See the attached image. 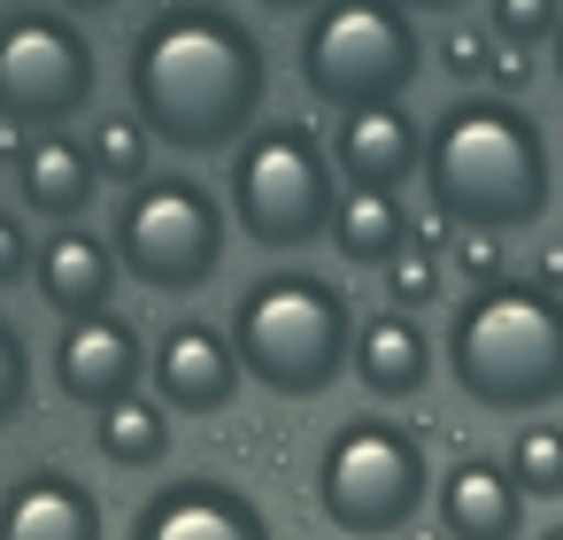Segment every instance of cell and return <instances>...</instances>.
Returning <instances> with one entry per match:
<instances>
[{"mask_svg": "<svg viewBox=\"0 0 563 540\" xmlns=\"http://www.w3.org/2000/svg\"><path fill=\"white\" fill-rule=\"evenodd\" d=\"M417 540H432V532H417Z\"/></svg>", "mask_w": 563, "mask_h": 540, "instance_id": "cell-34", "label": "cell"}, {"mask_svg": "<svg viewBox=\"0 0 563 540\" xmlns=\"http://www.w3.org/2000/svg\"><path fill=\"white\" fill-rule=\"evenodd\" d=\"M548 47H555V86H563V24H555V40H548Z\"/></svg>", "mask_w": 563, "mask_h": 540, "instance_id": "cell-32", "label": "cell"}, {"mask_svg": "<svg viewBox=\"0 0 563 540\" xmlns=\"http://www.w3.org/2000/svg\"><path fill=\"white\" fill-rule=\"evenodd\" d=\"M109 247H117V271L140 278L147 294H201L224 263V209L201 178H186V170L155 178L147 170L124 194V209L109 224Z\"/></svg>", "mask_w": 563, "mask_h": 540, "instance_id": "cell-6", "label": "cell"}, {"mask_svg": "<svg viewBox=\"0 0 563 540\" xmlns=\"http://www.w3.org/2000/svg\"><path fill=\"white\" fill-rule=\"evenodd\" d=\"M347 371L363 378V394L378 401H409L424 378H432V340L409 309H386L371 324H355V348H347Z\"/></svg>", "mask_w": 563, "mask_h": 540, "instance_id": "cell-17", "label": "cell"}, {"mask_svg": "<svg viewBox=\"0 0 563 540\" xmlns=\"http://www.w3.org/2000/svg\"><path fill=\"white\" fill-rule=\"evenodd\" d=\"M432 294H440V255H432V247H401V255H394V301L417 317Z\"/></svg>", "mask_w": 563, "mask_h": 540, "instance_id": "cell-26", "label": "cell"}, {"mask_svg": "<svg viewBox=\"0 0 563 540\" xmlns=\"http://www.w3.org/2000/svg\"><path fill=\"white\" fill-rule=\"evenodd\" d=\"M224 332H232L240 371L263 394H286V401L324 394L347 371V348H355L347 294L332 278H309V271H263V278H247Z\"/></svg>", "mask_w": 563, "mask_h": 540, "instance_id": "cell-4", "label": "cell"}, {"mask_svg": "<svg viewBox=\"0 0 563 540\" xmlns=\"http://www.w3.org/2000/svg\"><path fill=\"white\" fill-rule=\"evenodd\" d=\"M332 155L309 124H263L232 147V224L271 247L294 255L332 224Z\"/></svg>", "mask_w": 563, "mask_h": 540, "instance_id": "cell-7", "label": "cell"}, {"mask_svg": "<svg viewBox=\"0 0 563 540\" xmlns=\"http://www.w3.org/2000/svg\"><path fill=\"white\" fill-rule=\"evenodd\" d=\"M463 278H478V286H494L501 278V247H494V232H463Z\"/></svg>", "mask_w": 563, "mask_h": 540, "instance_id": "cell-28", "label": "cell"}, {"mask_svg": "<svg viewBox=\"0 0 563 540\" xmlns=\"http://www.w3.org/2000/svg\"><path fill=\"white\" fill-rule=\"evenodd\" d=\"M255 9H271V16H309V9H324V0H255Z\"/></svg>", "mask_w": 563, "mask_h": 540, "instance_id": "cell-30", "label": "cell"}, {"mask_svg": "<svg viewBox=\"0 0 563 540\" xmlns=\"http://www.w3.org/2000/svg\"><path fill=\"white\" fill-rule=\"evenodd\" d=\"M132 540H271V517L224 478H170L132 517Z\"/></svg>", "mask_w": 563, "mask_h": 540, "instance_id": "cell-12", "label": "cell"}, {"mask_svg": "<svg viewBox=\"0 0 563 540\" xmlns=\"http://www.w3.org/2000/svg\"><path fill=\"white\" fill-rule=\"evenodd\" d=\"M271 93V55L224 0H170L132 40V117L178 155H224L247 140Z\"/></svg>", "mask_w": 563, "mask_h": 540, "instance_id": "cell-1", "label": "cell"}, {"mask_svg": "<svg viewBox=\"0 0 563 540\" xmlns=\"http://www.w3.org/2000/svg\"><path fill=\"white\" fill-rule=\"evenodd\" d=\"M486 24H494L501 47H548L555 24H563V0H494Z\"/></svg>", "mask_w": 563, "mask_h": 540, "instance_id": "cell-24", "label": "cell"}, {"mask_svg": "<svg viewBox=\"0 0 563 540\" xmlns=\"http://www.w3.org/2000/svg\"><path fill=\"white\" fill-rule=\"evenodd\" d=\"M540 540H563V525H548V532H540Z\"/></svg>", "mask_w": 563, "mask_h": 540, "instance_id": "cell-33", "label": "cell"}, {"mask_svg": "<svg viewBox=\"0 0 563 540\" xmlns=\"http://www.w3.org/2000/svg\"><path fill=\"white\" fill-rule=\"evenodd\" d=\"M417 178H424V194L448 224L494 232V240L540 224V209L555 194V163H548L540 124L517 101H494V93H463L455 109H440Z\"/></svg>", "mask_w": 563, "mask_h": 540, "instance_id": "cell-2", "label": "cell"}, {"mask_svg": "<svg viewBox=\"0 0 563 540\" xmlns=\"http://www.w3.org/2000/svg\"><path fill=\"white\" fill-rule=\"evenodd\" d=\"M432 63H440L455 86H486V78H494V63H501V40H494V24H440Z\"/></svg>", "mask_w": 563, "mask_h": 540, "instance_id": "cell-23", "label": "cell"}, {"mask_svg": "<svg viewBox=\"0 0 563 540\" xmlns=\"http://www.w3.org/2000/svg\"><path fill=\"white\" fill-rule=\"evenodd\" d=\"M101 194V170H93V147L70 140V132H32L24 140V201L55 224H78Z\"/></svg>", "mask_w": 563, "mask_h": 540, "instance_id": "cell-18", "label": "cell"}, {"mask_svg": "<svg viewBox=\"0 0 563 540\" xmlns=\"http://www.w3.org/2000/svg\"><path fill=\"white\" fill-rule=\"evenodd\" d=\"M301 86L332 109H371V101H401L424 70V40L417 16L394 0H324L301 24Z\"/></svg>", "mask_w": 563, "mask_h": 540, "instance_id": "cell-5", "label": "cell"}, {"mask_svg": "<svg viewBox=\"0 0 563 540\" xmlns=\"http://www.w3.org/2000/svg\"><path fill=\"white\" fill-rule=\"evenodd\" d=\"M117 0H63V16H109Z\"/></svg>", "mask_w": 563, "mask_h": 540, "instance_id": "cell-31", "label": "cell"}, {"mask_svg": "<svg viewBox=\"0 0 563 540\" xmlns=\"http://www.w3.org/2000/svg\"><path fill=\"white\" fill-rule=\"evenodd\" d=\"M424 486H432V471H424L417 432H401V425H386V417L340 425V432L324 440V455H317V509H324L340 532H355V540L401 532V525L424 509Z\"/></svg>", "mask_w": 563, "mask_h": 540, "instance_id": "cell-8", "label": "cell"}, {"mask_svg": "<svg viewBox=\"0 0 563 540\" xmlns=\"http://www.w3.org/2000/svg\"><path fill=\"white\" fill-rule=\"evenodd\" d=\"M140 371H147L140 324H132V317H117V309L63 324V340H55V386H63V401L109 409V401L140 394Z\"/></svg>", "mask_w": 563, "mask_h": 540, "instance_id": "cell-11", "label": "cell"}, {"mask_svg": "<svg viewBox=\"0 0 563 540\" xmlns=\"http://www.w3.org/2000/svg\"><path fill=\"white\" fill-rule=\"evenodd\" d=\"M448 371L494 417L563 401V294L532 278L471 286L448 324Z\"/></svg>", "mask_w": 563, "mask_h": 540, "instance_id": "cell-3", "label": "cell"}, {"mask_svg": "<svg viewBox=\"0 0 563 540\" xmlns=\"http://www.w3.org/2000/svg\"><path fill=\"white\" fill-rule=\"evenodd\" d=\"M16 278H32V232L16 209H0V294H9Z\"/></svg>", "mask_w": 563, "mask_h": 540, "instance_id": "cell-27", "label": "cell"}, {"mask_svg": "<svg viewBox=\"0 0 563 540\" xmlns=\"http://www.w3.org/2000/svg\"><path fill=\"white\" fill-rule=\"evenodd\" d=\"M32 278H40V301H47L63 324L101 317L109 294H117V247L93 240V232H78V224H55V240L32 247Z\"/></svg>", "mask_w": 563, "mask_h": 540, "instance_id": "cell-14", "label": "cell"}, {"mask_svg": "<svg viewBox=\"0 0 563 540\" xmlns=\"http://www.w3.org/2000/svg\"><path fill=\"white\" fill-rule=\"evenodd\" d=\"M440 525H448V540H517L525 494H517L509 463L463 455V463L440 478Z\"/></svg>", "mask_w": 563, "mask_h": 540, "instance_id": "cell-16", "label": "cell"}, {"mask_svg": "<svg viewBox=\"0 0 563 540\" xmlns=\"http://www.w3.org/2000/svg\"><path fill=\"white\" fill-rule=\"evenodd\" d=\"M509 478L525 502H563V425H525L509 440Z\"/></svg>", "mask_w": 563, "mask_h": 540, "instance_id": "cell-21", "label": "cell"}, {"mask_svg": "<svg viewBox=\"0 0 563 540\" xmlns=\"http://www.w3.org/2000/svg\"><path fill=\"white\" fill-rule=\"evenodd\" d=\"M0 540H109L101 502L70 471H32L0 494Z\"/></svg>", "mask_w": 563, "mask_h": 540, "instance_id": "cell-15", "label": "cell"}, {"mask_svg": "<svg viewBox=\"0 0 563 540\" xmlns=\"http://www.w3.org/2000/svg\"><path fill=\"white\" fill-rule=\"evenodd\" d=\"M24 401H32V355H24L16 324L0 317V425H16V417H24Z\"/></svg>", "mask_w": 563, "mask_h": 540, "instance_id": "cell-25", "label": "cell"}, {"mask_svg": "<svg viewBox=\"0 0 563 540\" xmlns=\"http://www.w3.org/2000/svg\"><path fill=\"white\" fill-rule=\"evenodd\" d=\"M394 9H409V16H455L463 0H394Z\"/></svg>", "mask_w": 563, "mask_h": 540, "instance_id": "cell-29", "label": "cell"}, {"mask_svg": "<svg viewBox=\"0 0 563 540\" xmlns=\"http://www.w3.org/2000/svg\"><path fill=\"white\" fill-rule=\"evenodd\" d=\"M86 147H93V170H101V178L140 186V178H147V155H155V132H147L140 117H101Z\"/></svg>", "mask_w": 563, "mask_h": 540, "instance_id": "cell-22", "label": "cell"}, {"mask_svg": "<svg viewBox=\"0 0 563 540\" xmlns=\"http://www.w3.org/2000/svg\"><path fill=\"white\" fill-rule=\"evenodd\" d=\"M93 432H101V455H109L117 471H147V463L170 455V409H163L155 394H124V401H109Z\"/></svg>", "mask_w": 563, "mask_h": 540, "instance_id": "cell-20", "label": "cell"}, {"mask_svg": "<svg viewBox=\"0 0 563 540\" xmlns=\"http://www.w3.org/2000/svg\"><path fill=\"white\" fill-rule=\"evenodd\" d=\"M101 63L93 40L63 9H16L0 16V124L16 132H63L93 109Z\"/></svg>", "mask_w": 563, "mask_h": 540, "instance_id": "cell-9", "label": "cell"}, {"mask_svg": "<svg viewBox=\"0 0 563 540\" xmlns=\"http://www.w3.org/2000/svg\"><path fill=\"white\" fill-rule=\"evenodd\" d=\"M424 163V132L401 101H371V109H340V132H332V170H347L355 186H378L394 194L401 178H417Z\"/></svg>", "mask_w": 563, "mask_h": 540, "instance_id": "cell-13", "label": "cell"}, {"mask_svg": "<svg viewBox=\"0 0 563 540\" xmlns=\"http://www.w3.org/2000/svg\"><path fill=\"white\" fill-rule=\"evenodd\" d=\"M147 371H155V401L178 409V417H217V409H232V394H240V378H247L240 355H232V332L209 324V317H178V324L155 340Z\"/></svg>", "mask_w": 563, "mask_h": 540, "instance_id": "cell-10", "label": "cell"}, {"mask_svg": "<svg viewBox=\"0 0 563 540\" xmlns=\"http://www.w3.org/2000/svg\"><path fill=\"white\" fill-rule=\"evenodd\" d=\"M332 247L347 255V263H371V271H386L401 247H409V209L394 201V194H378V186H355V194H340L332 201Z\"/></svg>", "mask_w": 563, "mask_h": 540, "instance_id": "cell-19", "label": "cell"}]
</instances>
